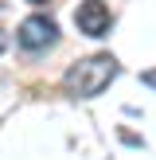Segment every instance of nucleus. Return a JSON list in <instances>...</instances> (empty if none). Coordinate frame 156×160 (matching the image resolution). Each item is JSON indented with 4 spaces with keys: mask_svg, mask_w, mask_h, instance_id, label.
<instances>
[{
    "mask_svg": "<svg viewBox=\"0 0 156 160\" xmlns=\"http://www.w3.org/2000/svg\"><path fill=\"white\" fill-rule=\"evenodd\" d=\"M31 4H47V0H31Z\"/></svg>",
    "mask_w": 156,
    "mask_h": 160,
    "instance_id": "20e7f679",
    "label": "nucleus"
},
{
    "mask_svg": "<svg viewBox=\"0 0 156 160\" xmlns=\"http://www.w3.org/2000/svg\"><path fill=\"white\" fill-rule=\"evenodd\" d=\"M16 39H20L23 51H43V47H51L59 39V28H55L51 16H27L20 23V31H16Z\"/></svg>",
    "mask_w": 156,
    "mask_h": 160,
    "instance_id": "f03ea898",
    "label": "nucleus"
},
{
    "mask_svg": "<svg viewBox=\"0 0 156 160\" xmlns=\"http://www.w3.org/2000/svg\"><path fill=\"white\" fill-rule=\"evenodd\" d=\"M74 23H78V31L82 35H94V39H101V35H109V8H105V0H82V4L74 8Z\"/></svg>",
    "mask_w": 156,
    "mask_h": 160,
    "instance_id": "7ed1b4c3",
    "label": "nucleus"
},
{
    "mask_svg": "<svg viewBox=\"0 0 156 160\" xmlns=\"http://www.w3.org/2000/svg\"><path fill=\"white\" fill-rule=\"evenodd\" d=\"M117 78V59L113 55H86L62 74V86L74 98H98L109 82Z\"/></svg>",
    "mask_w": 156,
    "mask_h": 160,
    "instance_id": "f257e3e1",
    "label": "nucleus"
},
{
    "mask_svg": "<svg viewBox=\"0 0 156 160\" xmlns=\"http://www.w3.org/2000/svg\"><path fill=\"white\" fill-rule=\"evenodd\" d=\"M0 51H4V39H0Z\"/></svg>",
    "mask_w": 156,
    "mask_h": 160,
    "instance_id": "39448f33",
    "label": "nucleus"
}]
</instances>
